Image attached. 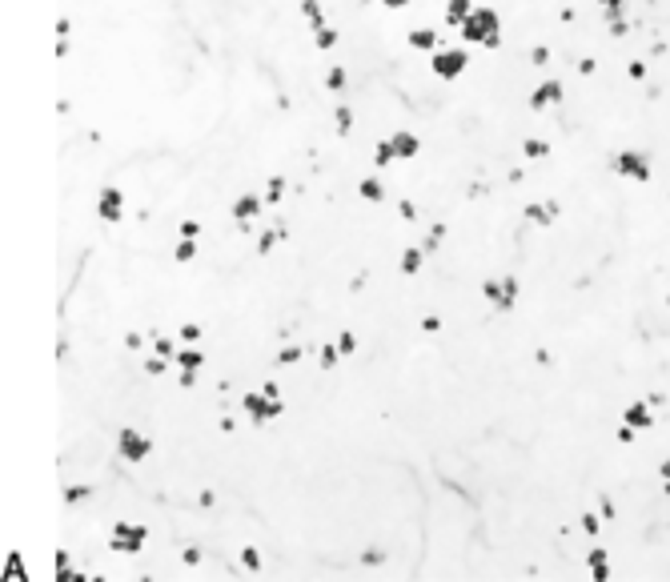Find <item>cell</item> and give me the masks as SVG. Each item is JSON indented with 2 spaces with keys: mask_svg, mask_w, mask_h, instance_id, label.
<instances>
[{
  "mask_svg": "<svg viewBox=\"0 0 670 582\" xmlns=\"http://www.w3.org/2000/svg\"><path fill=\"white\" fill-rule=\"evenodd\" d=\"M462 37L474 41V45L494 49V45L502 41V21H498V13H494V9H474V13L462 21Z\"/></svg>",
  "mask_w": 670,
  "mask_h": 582,
  "instance_id": "1",
  "label": "cell"
},
{
  "mask_svg": "<svg viewBox=\"0 0 670 582\" xmlns=\"http://www.w3.org/2000/svg\"><path fill=\"white\" fill-rule=\"evenodd\" d=\"M422 149V141L414 133H394L390 141L378 145V165H390V161H410L414 153Z\"/></svg>",
  "mask_w": 670,
  "mask_h": 582,
  "instance_id": "2",
  "label": "cell"
},
{
  "mask_svg": "<svg viewBox=\"0 0 670 582\" xmlns=\"http://www.w3.org/2000/svg\"><path fill=\"white\" fill-rule=\"evenodd\" d=\"M466 65H470V57H466L462 49H442V53H434V61H430L434 77H442V81H458V77L466 73Z\"/></svg>",
  "mask_w": 670,
  "mask_h": 582,
  "instance_id": "3",
  "label": "cell"
},
{
  "mask_svg": "<svg viewBox=\"0 0 670 582\" xmlns=\"http://www.w3.org/2000/svg\"><path fill=\"white\" fill-rule=\"evenodd\" d=\"M245 414L253 418V422H269V418H281V398L277 394H269V390H257V394H245Z\"/></svg>",
  "mask_w": 670,
  "mask_h": 582,
  "instance_id": "4",
  "label": "cell"
},
{
  "mask_svg": "<svg viewBox=\"0 0 670 582\" xmlns=\"http://www.w3.org/2000/svg\"><path fill=\"white\" fill-rule=\"evenodd\" d=\"M149 538V530L145 526H137V522H117L113 526V550H121V554H133V550H141V542Z\"/></svg>",
  "mask_w": 670,
  "mask_h": 582,
  "instance_id": "5",
  "label": "cell"
},
{
  "mask_svg": "<svg viewBox=\"0 0 670 582\" xmlns=\"http://www.w3.org/2000/svg\"><path fill=\"white\" fill-rule=\"evenodd\" d=\"M117 450H121V458L125 462H141V458H149V438L145 434H137V430H121V438H117Z\"/></svg>",
  "mask_w": 670,
  "mask_h": 582,
  "instance_id": "6",
  "label": "cell"
},
{
  "mask_svg": "<svg viewBox=\"0 0 670 582\" xmlns=\"http://www.w3.org/2000/svg\"><path fill=\"white\" fill-rule=\"evenodd\" d=\"M482 294H486V302L510 310L514 298H518V281H514V277H506V281H486V285H482Z\"/></svg>",
  "mask_w": 670,
  "mask_h": 582,
  "instance_id": "7",
  "label": "cell"
},
{
  "mask_svg": "<svg viewBox=\"0 0 670 582\" xmlns=\"http://www.w3.org/2000/svg\"><path fill=\"white\" fill-rule=\"evenodd\" d=\"M97 213H101L105 221H121V213H125V193H121V189H105L101 201H97Z\"/></svg>",
  "mask_w": 670,
  "mask_h": 582,
  "instance_id": "8",
  "label": "cell"
},
{
  "mask_svg": "<svg viewBox=\"0 0 670 582\" xmlns=\"http://www.w3.org/2000/svg\"><path fill=\"white\" fill-rule=\"evenodd\" d=\"M261 209H265V193H245V197L233 201V217L237 221H253Z\"/></svg>",
  "mask_w": 670,
  "mask_h": 582,
  "instance_id": "9",
  "label": "cell"
},
{
  "mask_svg": "<svg viewBox=\"0 0 670 582\" xmlns=\"http://www.w3.org/2000/svg\"><path fill=\"white\" fill-rule=\"evenodd\" d=\"M470 13H474V5H470V0H450V5H446V17H450V25H462Z\"/></svg>",
  "mask_w": 670,
  "mask_h": 582,
  "instance_id": "10",
  "label": "cell"
},
{
  "mask_svg": "<svg viewBox=\"0 0 670 582\" xmlns=\"http://www.w3.org/2000/svg\"><path fill=\"white\" fill-rule=\"evenodd\" d=\"M558 97H562V85H558V81H554V85H542V89L534 93V109H546V105L558 101Z\"/></svg>",
  "mask_w": 670,
  "mask_h": 582,
  "instance_id": "11",
  "label": "cell"
},
{
  "mask_svg": "<svg viewBox=\"0 0 670 582\" xmlns=\"http://www.w3.org/2000/svg\"><path fill=\"white\" fill-rule=\"evenodd\" d=\"M177 362H181V370H193V374H197V370L205 366V354L189 346V350H181V354H177Z\"/></svg>",
  "mask_w": 670,
  "mask_h": 582,
  "instance_id": "12",
  "label": "cell"
},
{
  "mask_svg": "<svg viewBox=\"0 0 670 582\" xmlns=\"http://www.w3.org/2000/svg\"><path fill=\"white\" fill-rule=\"evenodd\" d=\"M358 193H362L366 201H382V197H386V189H382V181H378V177H366V181L358 185Z\"/></svg>",
  "mask_w": 670,
  "mask_h": 582,
  "instance_id": "13",
  "label": "cell"
},
{
  "mask_svg": "<svg viewBox=\"0 0 670 582\" xmlns=\"http://www.w3.org/2000/svg\"><path fill=\"white\" fill-rule=\"evenodd\" d=\"M422 265H426V249H406V253H402V269H406V273H418Z\"/></svg>",
  "mask_w": 670,
  "mask_h": 582,
  "instance_id": "14",
  "label": "cell"
},
{
  "mask_svg": "<svg viewBox=\"0 0 670 582\" xmlns=\"http://www.w3.org/2000/svg\"><path fill=\"white\" fill-rule=\"evenodd\" d=\"M410 45H414V49H434L438 37H434L430 29H414V33H410Z\"/></svg>",
  "mask_w": 670,
  "mask_h": 582,
  "instance_id": "15",
  "label": "cell"
},
{
  "mask_svg": "<svg viewBox=\"0 0 670 582\" xmlns=\"http://www.w3.org/2000/svg\"><path fill=\"white\" fill-rule=\"evenodd\" d=\"M313 33H317V37H313V41H317V49H333V45H338V33H333L329 25H317Z\"/></svg>",
  "mask_w": 670,
  "mask_h": 582,
  "instance_id": "16",
  "label": "cell"
},
{
  "mask_svg": "<svg viewBox=\"0 0 670 582\" xmlns=\"http://www.w3.org/2000/svg\"><path fill=\"white\" fill-rule=\"evenodd\" d=\"M301 17H305V21H313V29H317V25H325V21H321V5H317V0H301Z\"/></svg>",
  "mask_w": 670,
  "mask_h": 582,
  "instance_id": "17",
  "label": "cell"
},
{
  "mask_svg": "<svg viewBox=\"0 0 670 582\" xmlns=\"http://www.w3.org/2000/svg\"><path fill=\"white\" fill-rule=\"evenodd\" d=\"M618 169H626V173H634V177H642V173H646V165H642V157H634V153H626V157L618 161Z\"/></svg>",
  "mask_w": 670,
  "mask_h": 582,
  "instance_id": "18",
  "label": "cell"
},
{
  "mask_svg": "<svg viewBox=\"0 0 670 582\" xmlns=\"http://www.w3.org/2000/svg\"><path fill=\"white\" fill-rule=\"evenodd\" d=\"M197 257V241L193 237H185L181 245H177V261H193Z\"/></svg>",
  "mask_w": 670,
  "mask_h": 582,
  "instance_id": "19",
  "label": "cell"
},
{
  "mask_svg": "<svg viewBox=\"0 0 670 582\" xmlns=\"http://www.w3.org/2000/svg\"><path fill=\"white\" fill-rule=\"evenodd\" d=\"M325 85L338 93V89H346V69H329V77H325Z\"/></svg>",
  "mask_w": 670,
  "mask_h": 582,
  "instance_id": "20",
  "label": "cell"
},
{
  "mask_svg": "<svg viewBox=\"0 0 670 582\" xmlns=\"http://www.w3.org/2000/svg\"><path fill=\"white\" fill-rule=\"evenodd\" d=\"M333 121H338V133H350V125H354V113H350V109H338V113H333Z\"/></svg>",
  "mask_w": 670,
  "mask_h": 582,
  "instance_id": "21",
  "label": "cell"
},
{
  "mask_svg": "<svg viewBox=\"0 0 670 582\" xmlns=\"http://www.w3.org/2000/svg\"><path fill=\"white\" fill-rule=\"evenodd\" d=\"M281 189H285V181H281V177H273V181H269V193H265V201H281Z\"/></svg>",
  "mask_w": 670,
  "mask_h": 582,
  "instance_id": "22",
  "label": "cell"
},
{
  "mask_svg": "<svg viewBox=\"0 0 670 582\" xmlns=\"http://www.w3.org/2000/svg\"><path fill=\"white\" fill-rule=\"evenodd\" d=\"M526 217H530V221H546V217H550V205H530Z\"/></svg>",
  "mask_w": 670,
  "mask_h": 582,
  "instance_id": "23",
  "label": "cell"
},
{
  "mask_svg": "<svg viewBox=\"0 0 670 582\" xmlns=\"http://www.w3.org/2000/svg\"><path fill=\"white\" fill-rule=\"evenodd\" d=\"M297 358H301V350H297V346H285V350H281V358H277V362H281V366H293V362H297Z\"/></svg>",
  "mask_w": 670,
  "mask_h": 582,
  "instance_id": "24",
  "label": "cell"
},
{
  "mask_svg": "<svg viewBox=\"0 0 670 582\" xmlns=\"http://www.w3.org/2000/svg\"><path fill=\"white\" fill-rule=\"evenodd\" d=\"M338 358H342V354H338V350H333V346H325V350H321V366H325V370H329L333 362H338Z\"/></svg>",
  "mask_w": 670,
  "mask_h": 582,
  "instance_id": "25",
  "label": "cell"
},
{
  "mask_svg": "<svg viewBox=\"0 0 670 582\" xmlns=\"http://www.w3.org/2000/svg\"><path fill=\"white\" fill-rule=\"evenodd\" d=\"M197 233H201L197 221H181V237H193V241H197Z\"/></svg>",
  "mask_w": 670,
  "mask_h": 582,
  "instance_id": "26",
  "label": "cell"
},
{
  "mask_svg": "<svg viewBox=\"0 0 670 582\" xmlns=\"http://www.w3.org/2000/svg\"><path fill=\"white\" fill-rule=\"evenodd\" d=\"M277 233H281V229H277ZM277 233H261V241H257V249H261V253H269V249H273V241H277Z\"/></svg>",
  "mask_w": 670,
  "mask_h": 582,
  "instance_id": "27",
  "label": "cell"
},
{
  "mask_svg": "<svg viewBox=\"0 0 670 582\" xmlns=\"http://www.w3.org/2000/svg\"><path fill=\"white\" fill-rule=\"evenodd\" d=\"M354 346H358V338H354V334H342V342H338V350H342V354H354Z\"/></svg>",
  "mask_w": 670,
  "mask_h": 582,
  "instance_id": "28",
  "label": "cell"
},
{
  "mask_svg": "<svg viewBox=\"0 0 670 582\" xmlns=\"http://www.w3.org/2000/svg\"><path fill=\"white\" fill-rule=\"evenodd\" d=\"M157 354H161V358H169V362H173V358H177V350H173V342H165V338H161V342H157Z\"/></svg>",
  "mask_w": 670,
  "mask_h": 582,
  "instance_id": "29",
  "label": "cell"
},
{
  "mask_svg": "<svg viewBox=\"0 0 670 582\" xmlns=\"http://www.w3.org/2000/svg\"><path fill=\"white\" fill-rule=\"evenodd\" d=\"M165 362H169V358H161V354H157V358H149V362H145V370H149V374H161V370H165Z\"/></svg>",
  "mask_w": 670,
  "mask_h": 582,
  "instance_id": "30",
  "label": "cell"
},
{
  "mask_svg": "<svg viewBox=\"0 0 670 582\" xmlns=\"http://www.w3.org/2000/svg\"><path fill=\"white\" fill-rule=\"evenodd\" d=\"M646 422H650V418H646V410H642V406H634V410H630V426H646Z\"/></svg>",
  "mask_w": 670,
  "mask_h": 582,
  "instance_id": "31",
  "label": "cell"
},
{
  "mask_svg": "<svg viewBox=\"0 0 670 582\" xmlns=\"http://www.w3.org/2000/svg\"><path fill=\"white\" fill-rule=\"evenodd\" d=\"M181 334H185V342H197V338H201V330H197V326H193V322H189V326H185V330H181Z\"/></svg>",
  "mask_w": 670,
  "mask_h": 582,
  "instance_id": "32",
  "label": "cell"
},
{
  "mask_svg": "<svg viewBox=\"0 0 670 582\" xmlns=\"http://www.w3.org/2000/svg\"><path fill=\"white\" fill-rule=\"evenodd\" d=\"M241 558H245V566H253V570H257V566H261V558H257V550H245V554H241Z\"/></svg>",
  "mask_w": 670,
  "mask_h": 582,
  "instance_id": "33",
  "label": "cell"
},
{
  "mask_svg": "<svg viewBox=\"0 0 670 582\" xmlns=\"http://www.w3.org/2000/svg\"><path fill=\"white\" fill-rule=\"evenodd\" d=\"M526 153H530V157H542V153H546V145H538V141H530V145H526Z\"/></svg>",
  "mask_w": 670,
  "mask_h": 582,
  "instance_id": "34",
  "label": "cell"
},
{
  "mask_svg": "<svg viewBox=\"0 0 670 582\" xmlns=\"http://www.w3.org/2000/svg\"><path fill=\"white\" fill-rule=\"evenodd\" d=\"M382 5H390V9H406L410 0H382Z\"/></svg>",
  "mask_w": 670,
  "mask_h": 582,
  "instance_id": "35",
  "label": "cell"
},
{
  "mask_svg": "<svg viewBox=\"0 0 670 582\" xmlns=\"http://www.w3.org/2000/svg\"><path fill=\"white\" fill-rule=\"evenodd\" d=\"M606 5H610V0H606Z\"/></svg>",
  "mask_w": 670,
  "mask_h": 582,
  "instance_id": "36",
  "label": "cell"
}]
</instances>
